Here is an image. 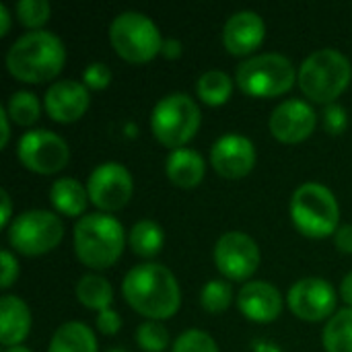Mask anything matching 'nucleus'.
<instances>
[{"label": "nucleus", "instance_id": "39", "mask_svg": "<svg viewBox=\"0 0 352 352\" xmlns=\"http://www.w3.org/2000/svg\"><path fill=\"white\" fill-rule=\"evenodd\" d=\"M8 113H6V107H0V124H2V140H0V146L4 148L8 144V138H10V124H8Z\"/></svg>", "mask_w": 352, "mask_h": 352}, {"label": "nucleus", "instance_id": "23", "mask_svg": "<svg viewBox=\"0 0 352 352\" xmlns=\"http://www.w3.org/2000/svg\"><path fill=\"white\" fill-rule=\"evenodd\" d=\"M128 243L132 248V252L140 258H155L165 243V233L161 229V225H157L155 221H138L128 237Z\"/></svg>", "mask_w": 352, "mask_h": 352}, {"label": "nucleus", "instance_id": "6", "mask_svg": "<svg viewBox=\"0 0 352 352\" xmlns=\"http://www.w3.org/2000/svg\"><path fill=\"white\" fill-rule=\"evenodd\" d=\"M109 43L130 64H146L163 50V37L151 16L126 10L109 25Z\"/></svg>", "mask_w": 352, "mask_h": 352}, {"label": "nucleus", "instance_id": "42", "mask_svg": "<svg viewBox=\"0 0 352 352\" xmlns=\"http://www.w3.org/2000/svg\"><path fill=\"white\" fill-rule=\"evenodd\" d=\"M4 352H31L29 349H25V346H8V349H4Z\"/></svg>", "mask_w": 352, "mask_h": 352}, {"label": "nucleus", "instance_id": "12", "mask_svg": "<svg viewBox=\"0 0 352 352\" xmlns=\"http://www.w3.org/2000/svg\"><path fill=\"white\" fill-rule=\"evenodd\" d=\"M214 264L227 280H248L260 266L258 243L248 233L229 231L214 245Z\"/></svg>", "mask_w": 352, "mask_h": 352}, {"label": "nucleus", "instance_id": "11", "mask_svg": "<svg viewBox=\"0 0 352 352\" xmlns=\"http://www.w3.org/2000/svg\"><path fill=\"white\" fill-rule=\"evenodd\" d=\"M134 192L132 173L116 161L101 163L93 169L87 182L89 200L103 212H116L124 208Z\"/></svg>", "mask_w": 352, "mask_h": 352}, {"label": "nucleus", "instance_id": "24", "mask_svg": "<svg viewBox=\"0 0 352 352\" xmlns=\"http://www.w3.org/2000/svg\"><path fill=\"white\" fill-rule=\"evenodd\" d=\"M76 297H78V303H82L87 309L103 311V309H109L113 301V289L107 278L99 274H87L76 285Z\"/></svg>", "mask_w": 352, "mask_h": 352}, {"label": "nucleus", "instance_id": "10", "mask_svg": "<svg viewBox=\"0 0 352 352\" xmlns=\"http://www.w3.org/2000/svg\"><path fill=\"white\" fill-rule=\"evenodd\" d=\"M16 155L25 169L39 175H52L62 171L70 159L66 140L50 130L25 132L19 140Z\"/></svg>", "mask_w": 352, "mask_h": 352}, {"label": "nucleus", "instance_id": "40", "mask_svg": "<svg viewBox=\"0 0 352 352\" xmlns=\"http://www.w3.org/2000/svg\"><path fill=\"white\" fill-rule=\"evenodd\" d=\"M340 297L344 299V303L352 309V272H349L340 285Z\"/></svg>", "mask_w": 352, "mask_h": 352}, {"label": "nucleus", "instance_id": "26", "mask_svg": "<svg viewBox=\"0 0 352 352\" xmlns=\"http://www.w3.org/2000/svg\"><path fill=\"white\" fill-rule=\"evenodd\" d=\"M322 342L326 352H352V309H342L330 318Z\"/></svg>", "mask_w": 352, "mask_h": 352}, {"label": "nucleus", "instance_id": "35", "mask_svg": "<svg viewBox=\"0 0 352 352\" xmlns=\"http://www.w3.org/2000/svg\"><path fill=\"white\" fill-rule=\"evenodd\" d=\"M0 258H2V280H0V287L8 289L16 280V276H19V262H16V258L8 250H4Z\"/></svg>", "mask_w": 352, "mask_h": 352}, {"label": "nucleus", "instance_id": "13", "mask_svg": "<svg viewBox=\"0 0 352 352\" xmlns=\"http://www.w3.org/2000/svg\"><path fill=\"white\" fill-rule=\"evenodd\" d=\"M287 303L297 318L305 322H322L328 320L336 309V291L328 280L309 276L291 287Z\"/></svg>", "mask_w": 352, "mask_h": 352}, {"label": "nucleus", "instance_id": "1", "mask_svg": "<svg viewBox=\"0 0 352 352\" xmlns=\"http://www.w3.org/2000/svg\"><path fill=\"white\" fill-rule=\"evenodd\" d=\"M122 295L136 314L153 322L173 318L182 305V291L173 272L153 262L128 270L122 283Z\"/></svg>", "mask_w": 352, "mask_h": 352}, {"label": "nucleus", "instance_id": "25", "mask_svg": "<svg viewBox=\"0 0 352 352\" xmlns=\"http://www.w3.org/2000/svg\"><path fill=\"white\" fill-rule=\"evenodd\" d=\"M196 93H198V99L202 103L210 105V107L225 105L231 99V93H233L231 76L227 72H223V70H208L198 78Z\"/></svg>", "mask_w": 352, "mask_h": 352}, {"label": "nucleus", "instance_id": "37", "mask_svg": "<svg viewBox=\"0 0 352 352\" xmlns=\"http://www.w3.org/2000/svg\"><path fill=\"white\" fill-rule=\"evenodd\" d=\"M0 200H2V214H0V225L4 229H8L12 223H10V214H12V204H10V196L6 190L0 192Z\"/></svg>", "mask_w": 352, "mask_h": 352}, {"label": "nucleus", "instance_id": "38", "mask_svg": "<svg viewBox=\"0 0 352 352\" xmlns=\"http://www.w3.org/2000/svg\"><path fill=\"white\" fill-rule=\"evenodd\" d=\"M182 52H184L182 41H177V39H165V41H163V50H161V54H163L165 58L175 60V58H179V56H182Z\"/></svg>", "mask_w": 352, "mask_h": 352}, {"label": "nucleus", "instance_id": "3", "mask_svg": "<svg viewBox=\"0 0 352 352\" xmlns=\"http://www.w3.org/2000/svg\"><path fill=\"white\" fill-rule=\"evenodd\" d=\"M126 245V233L120 221L109 214H85L74 225L76 258L93 268L103 270L113 266Z\"/></svg>", "mask_w": 352, "mask_h": 352}, {"label": "nucleus", "instance_id": "15", "mask_svg": "<svg viewBox=\"0 0 352 352\" xmlns=\"http://www.w3.org/2000/svg\"><path fill=\"white\" fill-rule=\"evenodd\" d=\"M316 122V111L307 101L289 99L274 107L270 116V132L285 144H297L314 134Z\"/></svg>", "mask_w": 352, "mask_h": 352}, {"label": "nucleus", "instance_id": "32", "mask_svg": "<svg viewBox=\"0 0 352 352\" xmlns=\"http://www.w3.org/2000/svg\"><path fill=\"white\" fill-rule=\"evenodd\" d=\"M111 82V70L107 64L103 62H93L85 68L82 72V85L87 89H95V91H103L107 85Z\"/></svg>", "mask_w": 352, "mask_h": 352}, {"label": "nucleus", "instance_id": "21", "mask_svg": "<svg viewBox=\"0 0 352 352\" xmlns=\"http://www.w3.org/2000/svg\"><path fill=\"white\" fill-rule=\"evenodd\" d=\"M89 194L74 177H60L50 188V200L54 208L64 217H80L87 208Z\"/></svg>", "mask_w": 352, "mask_h": 352}, {"label": "nucleus", "instance_id": "5", "mask_svg": "<svg viewBox=\"0 0 352 352\" xmlns=\"http://www.w3.org/2000/svg\"><path fill=\"white\" fill-rule=\"evenodd\" d=\"M291 221L309 239L334 235L340 223V206L334 192L318 182L299 186L291 198Z\"/></svg>", "mask_w": 352, "mask_h": 352}, {"label": "nucleus", "instance_id": "30", "mask_svg": "<svg viewBox=\"0 0 352 352\" xmlns=\"http://www.w3.org/2000/svg\"><path fill=\"white\" fill-rule=\"evenodd\" d=\"M50 14L52 6L45 0H21L16 4V16L21 25L29 27L31 31H39V27L47 23Z\"/></svg>", "mask_w": 352, "mask_h": 352}, {"label": "nucleus", "instance_id": "41", "mask_svg": "<svg viewBox=\"0 0 352 352\" xmlns=\"http://www.w3.org/2000/svg\"><path fill=\"white\" fill-rule=\"evenodd\" d=\"M0 21H2L0 35H6L8 29H10V12H8V6L6 4H0Z\"/></svg>", "mask_w": 352, "mask_h": 352}, {"label": "nucleus", "instance_id": "36", "mask_svg": "<svg viewBox=\"0 0 352 352\" xmlns=\"http://www.w3.org/2000/svg\"><path fill=\"white\" fill-rule=\"evenodd\" d=\"M334 243L338 252L342 254H352V225H342L334 233Z\"/></svg>", "mask_w": 352, "mask_h": 352}, {"label": "nucleus", "instance_id": "18", "mask_svg": "<svg viewBox=\"0 0 352 352\" xmlns=\"http://www.w3.org/2000/svg\"><path fill=\"white\" fill-rule=\"evenodd\" d=\"M237 307L248 320L256 324H270L283 314V297L270 283L250 280L237 295Z\"/></svg>", "mask_w": 352, "mask_h": 352}, {"label": "nucleus", "instance_id": "19", "mask_svg": "<svg viewBox=\"0 0 352 352\" xmlns=\"http://www.w3.org/2000/svg\"><path fill=\"white\" fill-rule=\"evenodd\" d=\"M31 330V311L27 303L16 295H4L0 299V342L8 346H21Z\"/></svg>", "mask_w": 352, "mask_h": 352}, {"label": "nucleus", "instance_id": "2", "mask_svg": "<svg viewBox=\"0 0 352 352\" xmlns=\"http://www.w3.org/2000/svg\"><path fill=\"white\" fill-rule=\"evenodd\" d=\"M66 62L62 39L50 31H29L21 35L6 54L8 72L29 85H39L56 78Z\"/></svg>", "mask_w": 352, "mask_h": 352}, {"label": "nucleus", "instance_id": "7", "mask_svg": "<svg viewBox=\"0 0 352 352\" xmlns=\"http://www.w3.org/2000/svg\"><path fill=\"white\" fill-rule=\"evenodd\" d=\"M200 122L202 113L198 103L186 93H171L155 105L151 130L163 146L177 151L196 136Z\"/></svg>", "mask_w": 352, "mask_h": 352}, {"label": "nucleus", "instance_id": "22", "mask_svg": "<svg viewBox=\"0 0 352 352\" xmlns=\"http://www.w3.org/2000/svg\"><path fill=\"white\" fill-rule=\"evenodd\" d=\"M47 352H97V338L89 326L66 322L54 332Z\"/></svg>", "mask_w": 352, "mask_h": 352}, {"label": "nucleus", "instance_id": "33", "mask_svg": "<svg viewBox=\"0 0 352 352\" xmlns=\"http://www.w3.org/2000/svg\"><path fill=\"white\" fill-rule=\"evenodd\" d=\"M349 124V118H346V111L340 107V105H328L326 111H324V128L328 134H342L344 128Z\"/></svg>", "mask_w": 352, "mask_h": 352}, {"label": "nucleus", "instance_id": "28", "mask_svg": "<svg viewBox=\"0 0 352 352\" xmlns=\"http://www.w3.org/2000/svg\"><path fill=\"white\" fill-rule=\"evenodd\" d=\"M233 301V289H231V283L223 280V278H214V280H208L200 293V305L204 311L212 314V316H219L223 311H227V307L231 305Z\"/></svg>", "mask_w": 352, "mask_h": 352}, {"label": "nucleus", "instance_id": "34", "mask_svg": "<svg viewBox=\"0 0 352 352\" xmlns=\"http://www.w3.org/2000/svg\"><path fill=\"white\" fill-rule=\"evenodd\" d=\"M95 324H97V330H99L101 334H105V336H113V334H118V332L122 330V318H120V314L113 311L111 307L99 311Z\"/></svg>", "mask_w": 352, "mask_h": 352}, {"label": "nucleus", "instance_id": "20", "mask_svg": "<svg viewBox=\"0 0 352 352\" xmlns=\"http://www.w3.org/2000/svg\"><path fill=\"white\" fill-rule=\"evenodd\" d=\"M165 173L169 182L177 188H196L204 179L206 165L204 159L192 148L171 151L165 161Z\"/></svg>", "mask_w": 352, "mask_h": 352}, {"label": "nucleus", "instance_id": "31", "mask_svg": "<svg viewBox=\"0 0 352 352\" xmlns=\"http://www.w3.org/2000/svg\"><path fill=\"white\" fill-rule=\"evenodd\" d=\"M173 352H219L214 338L202 330H186L173 342Z\"/></svg>", "mask_w": 352, "mask_h": 352}, {"label": "nucleus", "instance_id": "14", "mask_svg": "<svg viewBox=\"0 0 352 352\" xmlns=\"http://www.w3.org/2000/svg\"><path fill=\"white\" fill-rule=\"evenodd\" d=\"M210 163L225 179H241L256 165L254 142L241 134H225L210 148Z\"/></svg>", "mask_w": 352, "mask_h": 352}, {"label": "nucleus", "instance_id": "17", "mask_svg": "<svg viewBox=\"0 0 352 352\" xmlns=\"http://www.w3.org/2000/svg\"><path fill=\"white\" fill-rule=\"evenodd\" d=\"M266 37L264 19L254 10H239L231 14L223 29V43L233 56H248L262 45Z\"/></svg>", "mask_w": 352, "mask_h": 352}, {"label": "nucleus", "instance_id": "43", "mask_svg": "<svg viewBox=\"0 0 352 352\" xmlns=\"http://www.w3.org/2000/svg\"><path fill=\"white\" fill-rule=\"evenodd\" d=\"M109 352H124V351H120V349H116V351H109Z\"/></svg>", "mask_w": 352, "mask_h": 352}, {"label": "nucleus", "instance_id": "16", "mask_svg": "<svg viewBox=\"0 0 352 352\" xmlns=\"http://www.w3.org/2000/svg\"><path fill=\"white\" fill-rule=\"evenodd\" d=\"M89 103H91L89 89L78 80L66 78L50 85V89L45 91L43 109L54 122L72 124L87 113Z\"/></svg>", "mask_w": 352, "mask_h": 352}, {"label": "nucleus", "instance_id": "4", "mask_svg": "<svg viewBox=\"0 0 352 352\" xmlns=\"http://www.w3.org/2000/svg\"><path fill=\"white\" fill-rule=\"evenodd\" d=\"M351 78V60L334 47H324L309 54L299 66L297 76L299 87L307 99L330 105L346 91Z\"/></svg>", "mask_w": 352, "mask_h": 352}, {"label": "nucleus", "instance_id": "9", "mask_svg": "<svg viewBox=\"0 0 352 352\" xmlns=\"http://www.w3.org/2000/svg\"><path fill=\"white\" fill-rule=\"evenodd\" d=\"M64 225L50 210H27L8 227V243L23 256H43L60 245Z\"/></svg>", "mask_w": 352, "mask_h": 352}, {"label": "nucleus", "instance_id": "27", "mask_svg": "<svg viewBox=\"0 0 352 352\" xmlns=\"http://www.w3.org/2000/svg\"><path fill=\"white\" fill-rule=\"evenodd\" d=\"M6 113H8V118L14 124H19V126H31V124H35L39 120L41 105H39V99L33 93H29V91H16L8 99Z\"/></svg>", "mask_w": 352, "mask_h": 352}, {"label": "nucleus", "instance_id": "8", "mask_svg": "<svg viewBox=\"0 0 352 352\" xmlns=\"http://www.w3.org/2000/svg\"><path fill=\"white\" fill-rule=\"evenodd\" d=\"M295 64L283 54H258L237 66L235 80L250 97H278L297 80Z\"/></svg>", "mask_w": 352, "mask_h": 352}, {"label": "nucleus", "instance_id": "29", "mask_svg": "<svg viewBox=\"0 0 352 352\" xmlns=\"http://www.w3.org/2000/svg\"><path fill=\"white\" fill-rule=\"evenodd\" d=\"M136 342L144 352H163L169 346V332L161 322H144L136 330Z\"/></svg>", "mask_w": 352, "mask_h": 352}]
</instances>
